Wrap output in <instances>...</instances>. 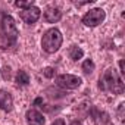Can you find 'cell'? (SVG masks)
<instances>
[{
    "label": "cell",
    "instance_id": "1",
    "mask_svg": "<svg viewBox=\"0 0 125 125\" xmlns=\"http://www.w3.org/2000/svg\"><path fill=\"white\" fill-rule=\"evenodd\" d=\"M2 31H0V49H10L16 44L19 31L16 28V22L10 15L2 16Z\"/></svg>",
    "mask_w": 125,
    "mask_h": 125
},
{
    "label": "cell",
    "instance_id": "2",
    "mask_svg": "<svg viewBox=\"0 0 125 125\" xmlns=\"http://www.w3.org/2000/svg\"><path fill=\"white\" fill-rule=\"evenodd\" d=\"M99 88L103 90V91H110L113 94H122L124 93V83L119 77V74L116 72V69L113 68H109L104 71L103 77L100 78V83H99Z\"/></svg>",
    "mask_w": 125,
    "mask_h": 125
},
{
    "label": "cell",
    "instance_id": "3",
    "mask_svg": "<svg viewBox=\"0 0 125 125\" xmlns=\"http://www.w3.org/2000/svg\"><path fill=\"white\" fill-rule=\"evenodd\" d=\"M62 43H63V35L57 28H50L43 34L41 47L47 53H56L60 49Z\"/></svg>",
    "mask_w": 125,
    "mask_h": 125
},
{
    "label": "cell",
    "instance_id": "4",
    "mask_svg": "<svg viewBox=\"0 0 125 125\" xmlns=\"http://www.w3.org/2000/svg\"><path fill=\"white\" fill-rule=\"evenodd\" d=\"M104 18H106V12L100 8H96V9L88 10L83 16V24L85 27H97L104 21Z\"/></svg>",
    "mask_w": 125,
    "mask_h": 125
},
{
    "label": "cell",
    "instance_id": "5",
    "mask_svg": "<svg viewBox=\"0 0 125 125\" xmlns=\"http://www.w3.org/2000/svg\"><path fill=\"white\" fill-rule=\"evenodd\" d=\"M81 83H83V80L72 74H60L56 77V84L66 90H75L81 85Z\"/></svg>",
    "mask_w": 125,
    "mask_h": 125
},
{
    "label": "cell",
    "instance_id": "6",
    "mask_svg": "<svg viewBox=\"0 0 125 125\" xmlns=\"http://www.w3.org/2000/svg\"><path fill=\"white\" fill-rule=\"evenodd\" d=\"M19 16H21V19H22L25 24L31 25V24H35V22L40 19V16H41V10H40L38 8H35V6H31V8L22 10V12L19 13Z\"/></svg>",
    "mask_w": 125,
    "mask_h": 125
},
{
    "label": "cell",
    "instance_id": "7",
    "mask_svg": "<svg viewBox=\"0 0 125 125\" xmlns=\"http://www.w3.org/2000/svg\"><path fill=\"white\" fill-rule=\"evenodd\" d=\"M25 118H27L28 125H44V122H46V118L35 109H30L27 112Z\"/></svg>",
    "mask_w": 125,
    "mask_h": 125
},
{
    "label": "cell",
    "instance_id": "8",
    "mask_svg": "<svg viewBox=\"0 0 125 125\" xmlns=\"http://www.w3.org/2000/svg\"><path fill=\"white\" fill-rule=\"evenodd\" d=\"M0 109L5 112H10L13 109V99L5 90H0Z\"/></svg>",
    "mask_w": 125,
    "mask_h": 125
},
{
    "label": "cell",
    "instance_id": "9",
    "mask_svg": "<svg viewBox=\"0 0 125 125\" xmlns=\"http://www.w3.org/2000/svg\"><path fill=\"white\" fill-rule=\"evenodd\" d=\"M44 19L49 22V24H56V22H59L60 19H62V12H60V9H57V8H47L46 9V12H44Z\"/></svg>",
    "mask_w": 125,
    "mask_h": 125
},
{
    "label": "cell",
    "instance_id": "10",
    "mask_svg": "<svg viewBox=\"0 0 125 125\" xmlns=\"http://www.w3.org/2000/svg\"><path fill=\"white\" fill-rule=\"evenodd\" d=\"M68 54H69V57H71L72 60H80V59H83L84 52H83V49H80L78 46H71Z\"/></svg>",
    "mask_w": 125,
    "mask_h": 125
},
{
    "label": "cell",
    "instance_id": "11",
    "mask_svg": "<svg viewBox=\"0 0 125 125\" xmlns=\"http://www.w3.org/2000/svg\"><path fill=\"white\" fill-rule=\"evenodd\" d=\"M15 81H16L18 85H28V84H30V75H28L25 71H18Z\"/></svg>",
    "mask_w": 125,
    "mask_h": 125
},
{
    "label": "cell",
    "instance_id": "12",
    "mask_svg": "<svg viewBox=\"0 0 125 125\" xmlns=\"http://www.w3.org/2000/svg\"><path fill=\"white\" fill-rule=\"evenodd\" d=\"M94 68H96V65H94V62H93L91 59L84 60V63H83V71H84V74H93Z\"/></svg>",
    "mask_w": 125,
    "mask_h": 125
},
{
    "label": "cell",
    "instance_id": "13",
    "mask_svg": "<svg viewBox=\"0 0 125 125\" xmlns=\"http://www.w3.org/2000/svg\"><path fill=\"white\" fill-rule=\"evenodd\" d=\"M15 6L25 10V9L31 8V6H34V2H32V0H28V2H19V0H18V2H15Z\"/></svg>",
    "mask_w": 125,
    "mask_h": 125
},
{
    "label": "cell",
    "instance_id": "14",
    "mask_svg": "<svg viewBox=\"0 0 125 125\" xmlns=\"http://www.w3.org/2000/svg\"><path fill=\"white\" fill-rule=\"evenodd\" d=\"M43 74H44V77L46 78H53L54 77V69L53 68H50V66H47V68H44V71H43Z\"/></svg>",
    "mask_w": 125,
    "mask_h": 125
},
{
    "label": "cell",
    "instance_id": "15",
    "mask_svg": "<svg viewBox=\"0 0 125 125\" xmlns=\"http://www.w3.org/2000/svg\"><path fill=\"white\" fill-rule=\"evenodd\" d=\"M3 71H5V72H3V78H5V80H9V78H10V68L6 66Z\"/></svg>",
    "mask_w": 125,
    "mask_h": 125
},
{
    "label": "cell",
    "instance_id": "16",
    "mask_svg": "<svg viewBox=\"0 0 125 125\" xmlns=\"http://www.w3.org/2000/svg\"><path fill=\"white\" fill-rule=\"evenodd\" d=\"M52 125H65V121L59 118V119H56V121H54V122H53Z\"/></svg>",
    "mask_w": 125,
    "mask_h": 125
},
{
    "label": "cell",
    "instance_id": "17",
    "mask_svg": "<svg viewBox=\"0 0 125 125\" xmlns=\"http://www.w3.org/2000/svg\"><path fill=\"white\" fill-rule=\"evenodd\" d=\"M119 69H121L122 74H125V71H124V60H119Z\"/></svg>",
    "mask_w": 125,
    "mask_h": 125
},
{
    "label": "cell",
    "instance_id": "18",
    "mask_svg": "<svg viewBox=\"0 0 125 125\" xmlns=\"http://www.w3.org/2000/svg\"><path fill=\"white\" fill-rule=\"evenodd\" d=\"M40 103H43V99H41V97H38V99H35V102H34V104H40Z\"/></svg>",
    "mask_w": 125,
    "mask_h": 125
},
{
    "label": "cell",
    "instance_id": "19",
    "mask_svg": "<svg viewBox=\"0 0 125 125\" xmlns=\"http://www.w3.org/2000/svg\"><path fill=\"white\" fill-rule=\"evenodd\" d=\"M0 72H2V69H0Z\"/></svg>",
    "mask_w": 125,
    "mask_h": 125
}]
</instances>
